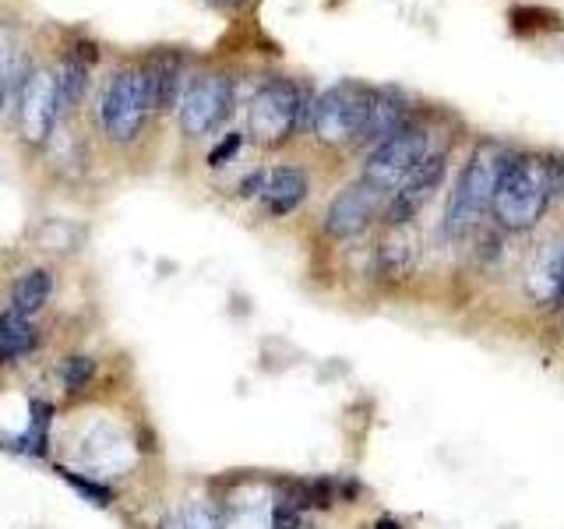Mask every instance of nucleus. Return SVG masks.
<instances>
[{
  "instance_id": "obj_17",
  "label": "nucleus",
  "mask_w": 564,
  "mask_h": 529,
  "mask_svg": "<svg viewBox=\"0 0 564 529\" xmlns=\"http://www.w3.org/2000/svg\"><path fill=\"white\" fill-rule=\"evenodd\" d=\"M40 343V332L22 311H0V360H22Z\"/></svg>"
},
{
  "instance_id": "obj_3",
  "label": "nucleus",
  "mask_w": 564,
  "mask_h": 529,
  "mask_svg": "<svg viewBox=\"0 0 564 529\" xmlns=\"http://www.w3.org/2000/svg\"><path fill=\"white\" fill-rule=\"evenodd\" d=\"M427 155H431V138H427V131H423L420 123H402L395 134H388L384 141H378V145L370 149L360 181H367L370 187H378L381 194H395L399 184Z\"/></svg>"
},
{
  "instance_id": "obj_13",
  "label": "nucleus",
  "mask_w": 564,
  "mask_h": 529,
  "mask_svg": "<svg viewBox=\"0 0 564 529\" xmlns=\"http://www.w3.org/2000/svg\"><path fill=\"white\" fill-rule=\"evenodd\" d=\"M311 191L307 173L300 166H279L272 173H264V184H261V205L269 216H290L300 205H304Z\"/></svg>"
},
{
  "instance_id": "obj_11",
  "label": "nucleus",
  "mask_w": 564,
  "mask_h": 529,
  "mask_svg": "<svg viewBox=\"0 0 564 529\" xmlns=\"http://www.w3.org/2000/svg\"><path fill=\"white\" fill-rule=\"evenodd\" d=\"M525 296L536 307L564 304V234L546 240L525 272Z\"/></svg>"
},
{
  "instance_id": "obj_18",
  "label": "nucleus",
  "mask_w": 564,
  "mask_h": 529,
  "mask_svg": "<svg viewBox=\"0 0 564 529\" xmlns=\"http://www.w3.org/2000/svg\"><path fill=\"white\" fill-rule=\"evenodd\" d=\"M53 296V276L46 269H29L25 276H18L14 290H11V307L22 314H35L50 304Z\"/></svg>"
},
{
  "instance_id": "obj_21",
  "label": "nucleus",
  "mask_w": 564,
  "mask_h": 529,
  "mask_svg": "<svg viewBox=\"0 0 564 529\" xmlns=\"http://www.w3.org/2000/svg\"><path fill=\"white\" fill-rule=\"evenodd\" d=\"M96 378V360L93 357H67L61 367V381L67 392H82V388Z\"/></svg>"
},
{
  "instance_id": "obj_10",
  "label": "nucleus",
  "mask_w": 564,
  "mask_h": 529,
  "mask_svg": "<svg viewBox=\"0 0 564 529\" xmlns=\"http://www.w3.org/2000/svg\"><path fill=\"white\" fill-rule=\"evenodd\" d=\"M445 170H448V152H431L423 163L405 176V181L399 184V191L392 194V202H388V223L392 226H402V223H413L423 205H427L441 181H445Z\"/></svg>"
},
{
  "instance_id": "obj_22",
  "label": "nucleus",
  "mask_w": 564,
  "mask_h": 529,
  "mask_svg": "<svg viewBox=\"0 0 564 529\" xmlns=\"http://www.w3.org/2000/svg\"><path fill=\"white\" fill-rule=\"evenodd\" d=\"M61 476H67L70 484H75L88 501H96V505H110V490H106L96 476H82V473H70V469H64Z\"/></svg>"
},
{
  "instance_id": "obj_25",
  "label": "nucleus",
  "mask_w": 564,
  "mask_h": 529,
  "mask_svg": "<svg viewBox=\"0 0 564 529\" xmlns=\"http://www.w3.org/2000/svg\"><path fill=\"white\" fill-rule=\"evenodd\" d=\"M375 529H402V522L392 519V516H381V519L375 522Z\"/></svg>"
},
{
  "instance_id": "obj_4",
  "label": "nucleus",
  "mask_w": 564,
  "mask_h": 529,
  "mask_svg": "<svg viewBox=\"0 0 564 529\" xmlns=\"http://www.w3.org/2000/svg\"><path fill=\"white\" fill-rule=\"evenodd\" d=\"M367 106H370V88L364 85H332L311 106V128L317 141L325 145H352L364 138L367 128Z\"/></svg>"
},
{
  "instance_id": "obj_1",
  "label": "nucleus",
  "mask_w": 564,
  "mask_h": 529,
  "mask_svg": "<svg viewBox=\"0 0 564 529\" xmlns=\"http://www.w3.org/2000/svg\"><path fill=\"white\" fill-rule=\"evenodd\" d=\"M561 191V163L540 152H508L494 191V219L501 229H533Z\"/></svg>"
},
{
  "instance_id": "obj_24",
  "label": "nucleus",
  "mask_w": 564,
  "mask_h": 529,
  "mask_svg": "<svg viewBox=\"0 0 564 529\" xmlns=\"http://www.w3.org/2000/svg\"><path fill=\"white\" fill-rule=\"evenodd\" d=\"M11 75H14V64H11V50H4V46H0V106H4V96H8Z\"/></svg>"
},
{
  "instance_id": "obj_16",
  "label": "nucleus",
  "mask_w": 564,
  "mask_h": 529,
  "mask_svg": "<svg viewBox=\"0 0 564 529\" xmlns=\"http://www.w3.org/2000/svg\"><path fill=\"white\" fill-rule=\"evenodd\" d=\"M145 78V102L149 110H170L181 88V57L176 53H159V57L141 71Z\"/></svg>"
},
{
  "instance_id": "obj_15",
  "label": "nucleus",
  "mask_w": 564,
  "mask_h": 529,
  "mask_svg": "<svg viewBox=\"0 0 564 529\" xmlns=\"http://www.w3.org/2000/svg\"><path fill=\"white\" fill-rule=\"evenodd\" d=\"M402 123H410V102L395 88H370V106H367V128L360 141H384L395 134Z\"/></svg>"
},
{
  "instance_id": "obj_6",
  "label": "nucleus",
  "mask_w": 564,
  "mask_h": 529,
  "mask_svg": "<svg viewBox=\"0 0 564 529\" xmlns=\"http://www.w3.org/2000/svg\"><path fill=\"white\" fill-rule=\"evenodd\" d=\"M234 82L226 75L194 78L181 96V128L191 138H205L234 114Z\"/></svg>"
},
{
  "instance_id": "obj_23",
  "label": "nucleus",
  "mask_w": 564,
  "mask_h": 529,
  "mask_svg": "<svg viewBox=\"0 0 564 529\" xmlns=\"http://www.w3.org/2000/svg\"><path fill=\"white\" fill-rule=\"evenodd\" d=\"M240 145H243V134H237V131H234V134H226V138L219 141V145L208 152V166H226L229 159H234V155L240 152Z\"/></svg>"
},
{
  "instance_id": "obj_26",
  "label": "nucleus",
  "mask_w": 564,
  "mask_h": 529,
  "mask_svg": "<svg viewBox=\"0 0 564 529\" xmlns=\"http://www.w3.org/2000/svg\"><path fill=\"white\" fill-rule=\"evenodd\" d=\"M208 4H219V8H237V4H243V0H208Z\"/></svg>"
},
{
  "instance_id": "obj_7",
  "label": "nucleus",
  "mask_w": 564,
  "mask_h": 529,
  "mask_svg": "<svg viewBox=\"0 0 564 529\" xmlns=\"http://www.w3.org/2000/svg\"><path fill=\"white\" fill-rule=\"evenodd\" d=\"M149 114V102H145V78L141 71H117L106 85L102 93V106H99V117H102V128L113 141H131L141 123H145Z\"/></svg>"
},
{
  "instance_id": "obj_20",
  "label": "nucleus",
  "mask_w": 564,
  "mask_h": 529,
  "mask_svg": "<svg viewBox=\"0 0 564 529\" xmlns=\"http://www.w3.org/2000/svg\"><path fill=\"white\" fill-rule=\"evenodd\" d=\"M181 526L184 529H223V508L212 505L208 498H191L181 508Z\"/></svg>"
},
{
  "instance_id": "obj_14",
  "label": "nucleus",
  "mask_w": 564,
  "mask_h": 529,
  "mask_svg": "<svg viewBox=\"0 0 564 529\" xmlns=\"http://www.w3.org/2000/svg\"><path fill=\"white\" fill-rule=\"evenodd\" d=\"M416 261H420V237H416L413 223H402V226L388 223V234L378 244L381 276H388V279H410L416 272Z\"/></svg>"
},
{
  "instance_id": "obj_9",
  "label": "nucleus",
  "mask_w": 564,
  "mask_h": 529,
  "mask_svg": "<svg viewBox=\"0 0 564 529\" xmlns=\"http://www.w3.org/2000/svg\"><path fill=\"white\" fill-rule=\"evenodd\" d=\"M384 208V194L378 187H370L367 181H357L343 187L332 198L325 212V234L332 240H352L378 219V212Z\"/></svg>"
},
{
  "instance_id": "obj_5",
  "label": "nucleus",
  "mask_w": 564,
  "mask_h": 529,
  "mask_svg": "<svg viewBox=\"0 0 564 529\" xmlns=\"http://www.w3.org/2000/svg\"><path fill=\"white\" fill-rule=\"evenodd\" d=\"M304 114V93L293 82H269L258 88V96L251 99V134L258 145L275 149L282 145L300 123Z\"/></svg>"
},
{
  "instance_id": "obj_12",
  "label": "nucleus",
  "mask_w": 564,
  "mask_h": 529,
  "mask_svg": "<svg viewBox=\"0 0 564 529\" xmlns=\"http://www.w3.org/2000/svg\"><path fill=\"white\" fill-rule=\"evenodd\" d=\"M82 458H85V466L93 469L88 476H117L123 473L131 463H134V452L128 445V438H123L120 431L113 428H96L93 434L85 438V445H82Z\"/></svg>"
},
{
  "instance_id": "obj_2",
  "label": "nucleus",
  "mask_w": 564,
  "mask_h": 529,
  "mask_svg": "<svg viewBox=\"0 0 564 529\" xmlns=\"http://www.w3.org/2000/svg\"><path fill=\"white\" fill-rule=\"evenodd\" d=\"M505 155L508 149H501L498 141H480V145L473 149V155L466 159V166L448 194V208H445V234L452 240L469 237L494 208V191H498Z\"/></svg>"
},
{
  "instance_id": "obj_8",
  "label": "nucleus",
  "mask_w": 564,
  "mask_h": 529,
  "mask_svg": "<svg viewBox=\"0 0 564 529\" xmlns=\"http://www.w3.org/2000/svg\"><path fill=\"white\" fill-rule=\"evenodd\" d=\"M61 117V93L53 71H32L18 96V123L29 145H46L53 134V123Z\"/></svg>"
},
{
  "instance_id": "obj_19",
  "label": "nucleus",
  "mask_w": 564,
  "mask_h": 529,
  "mask_svg": "<svg viewBox=\"0 0 564 529\" xmlns=\"http://www.w3.org/2000/svg\"><path fill=\"white\" fill-rule=\"evenodd\" d=\"M88 67L93 64H85L82 57H75V53H67L61 71H57V93H61V110L64 106H75L85 93V85H88Z\"/></svg>"
}]
</instances>
